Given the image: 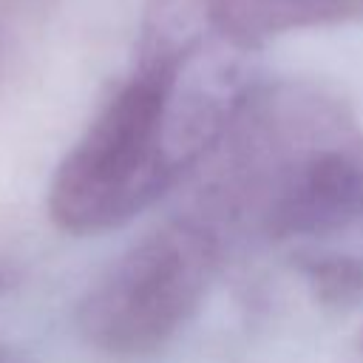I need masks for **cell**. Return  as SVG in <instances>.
Wrapping results in <instances>:
<instances>
[{
  "instance_id": "6da1fadb",
  "label": "cell",
  "mask_w": 363,
  "mask_h": 363,
  "mask_svg": "<svg viewBox=\"0 0 363 363\" xmlns=\"http://www.w3.org/2000/svg\"><path fill=\"white\" fill-rule=\"evenodd\" d=\"M250 88L179 40L167 0L147 14L130 77L57 164L48 216L71 235L122 227L207 159Z\"/></svg>"
},
{
  "instance_id": "7a4b0ae2",
  "label": "cell",
  "mask_w": 363,
  "mask_h": 363,
  "mask_svg": "<svg viewBox=\"0 0 363 363\" xmlns=\"http://www.w3.org/2000/svg\"><path fill=\"white\" fill-rule=\"evenodd\" d=\"M210 153L218 216L272 241L363 227V130L320 94L250 91Z\"/></svg>"
},
{
  "instance_id": "3957f363",
  "label": "cell",
  "mask_w": 363,
  "mask_h": 363,
  "mask_svg": "<svg viewBox=\"0 0 363 363\" xmlns=\"http://www.w3.org/2000/svg\"><path fill=\"white\" fill-rule=\"evenodd\" d=\"M218 264V233L201 218L156 227L85 292L77 323L99 352L136 357L167 343L199 309Z\"/></svg>"
},
{
  "instance_id": "277c9868",
  "label": "cell",
  "mask_w": 363,
  "mask_h": 363,
  "mask_svg": "<svg viewBox=\"0 0 363 363\" xmlns=\"http://www.w3.org/2000/svg\"><path fill=\"white\" fill-rule=\"evenodd\" d=\"M216 37L233 48H255L264 40L363 17V0H199Z\"/></svg>"
},
{
  "instance_id": "5b68a950",
  "label": "cell",
  "mask_w": 363,
  "mask_h": 363,
  "mask_svg": "<svg viewBox=\"0 0 363 363\" xmlns=\"http://www.w3.org/2000/svg\"><path fill=\"white\" fill-rule=\"evenodd\" d=\"M318 303L329 309H352L363 303V258L349 252L303 255L298 261Z\"/></svg>"
},
{
  "instance_id": "8992f818",
  "label": "cell",
  "mask_w": 363,
  "mask_h": 363,
  "mask_svg": "<svg viewBox=\"0 0 363 363\" xmlns=\"http://www.w3.org/2000/svg\"><path fill=\"white\" fill-rule=\"evenodd\" d=\"M17 281H20V272H17L11 264H3V261H0V298L9 295V292L17 286Z\"/></svg>"
},
{
  "instance_id": "52a82bcc",
  "label": "cell",
  "mask_w": 363,
  "mask_h": 363,
  "mask_svg": "<svg viewBox=\"0 0 363 363\" xmlns=\"http://www.w3.org/2000/svg\"><path fill=\"white\" fill-rule=\"evenodd\" d=\"M0 363H26L20 354H14V352H9V349H0Z\"/></svg>"
}]
</instances>
